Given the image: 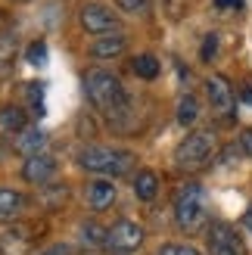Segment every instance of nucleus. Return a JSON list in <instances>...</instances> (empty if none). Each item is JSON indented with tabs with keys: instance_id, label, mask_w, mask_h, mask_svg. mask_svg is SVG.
Listing matches in <instances>:
<instances>
[{
	"instance_id": "20",
	"label": "nucleus",
	"mask_w": 252,
	"mask_h": 255,
	"mask_svg": "<svg viewBox=\"0 0 252 255\" xmlns=\"http://www.w3.org/2000/svg\"><path fill=\"white\" fill-rule=\"evenodd\" d=\"M116 6L122 12H128V16H143V12H149L153 0H116Z\"/></svg>"
},
{
	"instance_id": "2",
	"label": "nucleus",
	"mask_w": 252,
	"mask_h": 255,
	"mask_svg": "<svg viewBox=\"0 0 252 255\" xmlns=\"http://www.w3.org/2000/svg\"><path fill=\"white\" fill-rule=\"evenodd\" d=\"M78 165L84 171H94V174H103V177H112V181H116L119 174L131 171L134 152L116 149V146H84L78 152Z\"/></svg>"
},
{
	"instance_id": "13",
	"label": "nucleus",
	"mask_w": 252,
	"mask_h": 255,
	"mask_svg": "<svg viewBox=\"0 0 252 255\" xmlns=\"http://www.w3.org/2000/svg\"><path fill=\"white\" fill-rule=\"evenodd\" d=\"M159 174L156 171H149V168H140L134 174V196L140 199V202H153L156 193H159Z\"/></svg>"
},
{
	"instance_id": "21",
	"label": "nucleus",
	"mask_w": 252,
	"mask_h": 255,
	"mask_svg": "<svg viewBox=\"0 0 252 255\" xmlns=\"http://www.w3.org/2000/svg\"><path fill=\"white\" fill-rule=\"evenodd\" d=\"M159 255H203V252L187 243H165V246H159Z\"/></svg>"
},
{
	"instance_id": "9",
	"label": "nucleus",
	"mask_w": 252,
	"mask_h": 255,
	"mask_svg": "<svg viewBox=\"0 0 252 255\" xmlns=\"http://www.w3.org/2000/svg\"><path fill=\"white\" fill-rule=\"evenodd\" d=\"M206 94H209V103H212L215 112H221V116H231V112H234V87L228 84V78H221V75H209Z\"/></svg>"
},
{
	"instance_id": "10",
	"label": "nucleus",
	"mask_w": 252,
	"mask_h": 255,
	"mask_svg": "<svg viewBox=\"0 0 252 255\" xmlns=\"http://www.w3.org/2000/svg\"><path fill=\"white\" fill-rule=\"evenodd\" d=\"M56 168H59V162L50 156V152H41V156H28V159H25L22 177L28 184H47L50 177L56 174Z\"/></svg>"
},
{
	"instance_id": "14",
	"label": "nucleus",
	"mask_w": 252,
	"mask_h": 255,
	"mask_svg": "<svg viewBox=\"0 0 252 255\" xmlns=\"http://www.w3.org/2000/svg\"><path fill=\"white\" fill-rule=\"evenodd\" d=\"M25 209V196L12 187H0V224L19 218V212Z\"/></svg>"
},
{
	"instance_id": "4",
	"label": "nucleus",
	"mask_w": 252,
	"mask_h": 255,
	"mask_svg": "<svg viewBox=\"0 0 252 255\" xmlns=\"http://www.w3.org/2000/svg\"><path fill=\"white\" fill-rule=\"evenodd\" d=\"M212 149H215V137H212V131H193L187 134L178 149H174V162H178V168H199L209 156Z\"/></svg>"
},
{
	"instance_id": "8",
	"label": "nucleus",
	"mask_w": 252,
	"mask_h": 255,
	"mask_svg": "<svg viewBox=\"0 0 252 255\" xmlns=\"http://www.w3.org/2000/svg\"><path fill=\"white\" fill-rule=\"evenodd\" d=\"M84 196H87V206H91L94 212H106L112 202H116L119 187H116V181H112V177H94V181L87 184Z\"/></svg>"
},
{
	"instance_id": "11",
	"label": "nucleus",
	"mask_w": 252,
	"mask_h": 255,
	"mask_svg": "<svg viewBox=\"0 0 252 255\" xmlns=\"http://www.w3.org/2000/svg\"><path fill=\"white\" fill-rule=\"evenodd\" d=\"M125 47H128V37L119 34V31H112V34L97 37V41L91 44V56H97V59H116L119 53H125Z\"/></svg>"
},
{
	"instance_id": "15",
	"label": "nucleus",
	"mask_w": 252,
	"mask_h": 255,
	"mask_svg": "<svg viewBox=\"0 0 252 255\" xmlns=\"http://www.w3.org/2000/svg\"><path fill=\"white\" fill-rule=\"evenodd\" d=\"M131 69L137 78H143V81H153L156 75H159V59L153 53H140V56H134L131 59Z\"/></svg>"
},
{
	"instance_id": "16",
	"label": "nucleus",
	"mask_w": 252,
	"mask_h": 255,
	"mask_svg": "<svg viewBox=\"0 0 252 255\" xmlns=\"http://www.w3.org/2000/svg\"><path fill=\"white\" fill-rule=\"evenodd\" d=\"M81 243L84 246H91V249H97V246H106V240H109V231L106 227H100L97 221H87V224H81Z\"/></svg>"
},
{
	"instance_id": "17",
	"label": "nucleus",
	"mask_w": 252,
	"mask_h": 255,
	"mask_svg": "<svg viewBox=\"0 0 252 255\" xmlns=\"http://www.w3.org/2000/svg\"><path fill=\"white\" fill-rule=\"evenodd\" d=\"M0 128H3V131L22 134L25 131V112H22V106H3V109H0Z\"/></svg>"
},
{
	"instance_id": "5",
	"label": "nucleus",
	"mask_w": 252,
	"mask_h": 255,
	"mask_svg": "<svg viewBox=\"0 0 252 255\" xmlns=\"http://www.w3.org/2000/svg\"><path fill=\"white\" fill-rule=\"evenodd\" d=\"M209 255H246V246L231 224L215 221L209 227Z\"/></svg>"
},
{
	"instance_id": "7",
	"label": "nucleus",
	"mask_w": 252,
	"mask_h": 255,
	"mask_svg": "<svg viewBox=\"0 0 252 255\" xmlns=\"http://www.w3.org/2000/svg\"><path fill=\"white\" fill-rule=\"evenodd\" d=\"M116 12H112L109 6H103V3H87L84 9H81V25L91 34H112V28H116Z\"/></svg>"
},
{
	"instance_id": "6",
	"label": "nucleus",
	"mask_w": 252,
	"mask_h": 255,
	"mask_svg": "<svg viewBox=\"0 0 252 255\" xmlns=\"http://www.w3.org/2000/svg\"><path fill=\"white\" fill-rule=\"evenodd\" d=\"M143 243V227L137 224V221H128V218H122L109 227V240H106V246L112 252H122V255H128L134 252L137 246Z\"/></svg>"
},
{
	"instance_id": "1",
	"label": "nucleus",
	"mask_w": 252,
	"mask_h": 255,
	"mask_svg": "<svg viewBox=\"0 0 252 255\" xmlns=\"http://www.w3.org/2000/svg\"><path fill=\"white\" fill-rule=\"evenodd\" d=\"M84 94L100 112H106V116H119L125 109V103H128L122 81L106 69H91L84 75Z\"/></svg>"
},
{
	"instance_id": "23",
	"label": "nucleus",
	"mask_w": 252,
	"mask_h": 255,
	"mask_svg": "<svg viewBox=\"0 0 252 255\" xmlns=\"http://www.w3.org/2000/svg\"><path fill=\"white\" fill-rule=\"evenodd\" d=\"M215 50H218V34H209L206 44H203V59H212V56H215Z\"/></svg>"
},
{
	"instance_id": "19",
	"label": "nucleus",
	"mask_w": 252,
	"mask_h": 255,
	"mask_svg": "<svg viewBox=\"0 0 252 255\" xmlns=\"http://www.w3.org/2000/svg\"><path fill=\"white\" fill-rule=\"evenodd\" d=\"M25 62H28V66H47V44L44 41H34L28 50H25Z\"/></svg>"
},
{
	"instance_id": "12",
	"label": "nucleus",
	"mask_w": 252,
	"mask_h": 255,
	"mask_svg": "<svg viewBox=\"0 0 252 255\" xmlns=\"http://www.w3.org/2000/svg\"><path fill=\"white\" fill-rule=\"evenodd\" d=\"M47 134L41 131V128H25V131L19 134V140H16V149L22 152L25 159L28 156H41V152L47 149Z\"/></svg>"
},
{
	"instance_id": "18",
	"label": "nucleus",
	"mask_w": 252,
	"mask_h": 255,
	"mask_svg": "<svg viewBox=\"0 0 252 255\" xmlns=\"http://www.w3.org/2000/svg\"><path fill=\"white\" fill-rule=\"evenodd\" d=\"M196 119H199V100H196L193 94H184V97L178 100V122H181L184 128H190Z\"/></svg>"
},
{
	"instance_id": "25",
	"label": "nucleus",
	"mask_w": 252,
	"mask_h": 255,
	"mask_svg": "<svg viewBox=\"0 0 252 255\" xmlns=\"http://www.w3.org/2000/svg\"><path fill=\"white\" fill-rule=\"evenodd\" d=\"M240 146L246 149V156L252 159V128H246V131L240 134Z\"/></svg>"
},
{
	"instance_id": "26",
	"label": "nucleus",
	"mask_w": 252,
	"mask_h": 255,
	"mask_svg": "<svg viewBox=\"0 0 252 255\" xmlns=\"http://www.w3.org/2000/svg\"><path fill=\"white\" fill-rule=\"evenodd\" d=\"M215 6H218V9H240L243 0H215Z\"/></svg>"
},
{
	"instance_id": "22",
	"label": "nucleus",
	"mask_w": 252,
	"mask_h": 255,
	"mask_svg": "<svg viewBox=\"0 0 252 255\" xmlns=\"http://www.w3.org/2000/svg\"><path fill=\"white\" fill-rule=\"evenodd\" d=\"M25 94H28V100L37 106V112L44 116V106H41V100H44V84L41 81H31V84H25Z\"/></svg>"
},
{
	"instance_id": "24",
	"label": "nucleus",
	"mask_w": 252,
	"mask_h": 255,
	"mask_svg": "<svg viewBox=\"0 0 252 255\" xmlns=\"http://www.w3.org/2000/svg\"><path fill=\"white\" fill-rule=\"evenodd\" d=\"M37 255H72V249L66 246V243H53V246H47V249H41Z\"/></svg>"
},
{
	"instance_id": "27",
	"label": "nucleus",
	"mask_w": 252,
	"mask_h": 255,
	"mask_svg": "<svg viewBox=\"0 0 252 255\" xmlns=\"http://www.w3.org/2000/svg\"><path fill=\"white\" fill-rule=\"evenodd\" d=\"M243 224L252 231V202H249V209H246V215H243Z\"/></svg>"
},
{
	"instance_id": "3",
	"label": "nucleus",
	"mask_w": 252,
	"mask_h": 255,
	"mask_svg": "<svg viewBox=\"0 0 252 255\" xmlns=\"http://www.w3.org/2000/svg\"><path fill=\"white\" fill-rule=\"evenodd\" d=\"M171 212H174V224L181 231L193 234L203 227L206 221V190L203 184H184L178 193H174V202H171Z\"/></svg>"
}]
</instances>
